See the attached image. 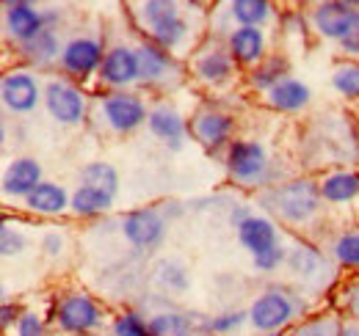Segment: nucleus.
I'll return each mask as SVG.
<instances>
[{
  "label": "nucleus",
  "mask_w": 359,
  "mask_h": 336,
  "mask_svg": "<svg viewBox=\"0 0 359 336\" xmlns=\"http://www.w3.org/2000/svg\"><path fill=\"white\" fill-rule=\"evenodd\" d=\"M320 202H323L320 185H315L313 179H293L279 188H271L269 193L260 196V204L287 223L310 220L320 210Z\"/></svg>",
  "instance_id": "f257e3e1"
},
{
  "label": "nucleus",
  "mask_w": 359,
  "mask_h": 336,
  "mask_svg": "<svg viewBox=\"0 0 359 336\" xmlns=\"http://www.w3.org/2000/svg\"><path fill=\"white\" fill-rule=\"evenodd\" d=\"M299 312L296 298L279 287H271L263 295H257V300L249 309V323L263 331V334H276L279 328H285Z\"/></svg>",
  "instance_id": "f03ea898"
},
{
  "label": "nucleus",
  "mask_w": 359,
  "mask_h": 336,
  "mask_svg": "<svg viewBox=\"0 0 359 336\" xmlns=\"http://www.w3.org/2000/svg\"><path fill=\"white\" fill-rule=\"evenodd\" d=\"M226 171L241 185H257L266 179L269 155L257 141H232L226 146Z\"/></svg>",
  "instance_id": "7ed1b4c3"
},
{
  "label": "nucleus",
  "mask_w": 359,
  "mask_h": 336,
  "mask_svg": "<svg viewBox=\"0 0 359 336\" xmlns=\"http://www.w3.org/2000/svg\"><path fill=\"white\" fill-rule=\"evenodd\" d=\"M55 323L67 334H89L102 323V312L89 295L69 293L64 295L55 306Z\"/></svg>",
  "instance_id": "20e7f679"
},
{
  "label": "nucleus",
  "mask_w": 359,
  "mask_h": 336,
  "mask_svg": "<svg viewBox=\"0 0 359 336\" xmlns=\"http://www.w3.org/2000/svg\"><path fill=\"white\" fill-rule=\"evenodd\" d=\"M102 116L114 132H133L149 119L147 105L141 102V97H135L130 91H111L102 99Z\"/></svg>",
  "instance_id": "39448f33"
},
{
  "label": "nucleus",
  "mask_w": 359,
  "mask_h": 336,
  "mask_svg": "<svg viewBox=\"0 0 359 336\" xmlns=\"http://www.w3.org/2000/svg\"><path fill=\"white\" fill-rule=\"evenodd\" d=\"M122 234L128 237V243L138 251H152L163 243L166 237V220L163 215L152 207L147 210H133L122 218Z\"/></svg>",
  "instance_id": "423d86ee"
},
{
  "label": "nucleus",
  "mask_w": 359,
  "mask_h": 336,
  "mask_svg": "<svg viewBox=\"0 0 359 336\" xmlns=\"http://www.w3.org/2000/svg\"><path fill=\"white\" fill-rule=\"evenodd\" d=\"M357 20H359V8L346 6L343 0H323V3L315 6L313 11L315 31L323 39H334V42H343L351 34V28L357 25Z\"/></svg>",
  "instance_id": "0eeeda50"
},
{
  "label": "nucleus",
  "mask_w": 359,
  "mask_h": 336,
  "mask_svg": "<svg viewBox=\"0 0 359 336\" xmlns=\"http://www.w3.org/2000/svg\"><path fill=\"white\" fill-rule=\"evenodd\" d=\"M45 105L58 125H78L86 113V97L67 80H50L45 88Z\"/></svg>",
  "instance_id": "6e6552de"
},
{
  "label": "nucleus",
  "mask_w": 359,
  "mask_h": 336,
  "mask_svg": "<svg viewBox=\"0 0 359 336\" xmlns=\"http://www.w3.org/2000/svg\"><path fill=\"white\" fill-rule=\"evenodd\" d=\"M102 58H105L102 42L91 36H78L61 50V66L75 78H89L91 72H100Z\"/></svg>",
  "instance_id": "1a4fd4ad"
},
{
  "label": "nucleus",
  "mask_w": 359,
  "mask_h": 336,
  "mask_svg": "<svg viewBox=\"0 0 359 336\" xmlns=\"http://www.w3.org/2000/svg\"><path fill=\"white\" fill-rule=\"evenodd\" d=\"M100 80L114 88H125V85L141 80V66H138V52L133 47L116 44L105 52L102 66H100Z\"/></svg>",
  "instance_id": "9d476101"
},
{
  "label": "nucleus",
  "mask_w": 359,
  "mask_h": 336,
  "mask_svg": "<svg viewBox=\"0 0 359 336\" xmlns=\"http://www.w3.org/2000/svg\"><path fill=\"white\" fill-rule=\"evenodd\" d=\"M0 97L11 113H31L39 105L42 91L31 72H8L0 83Z\"/></svg>",
  "instance_id": "9b49d317"
},
{
  "label": "nucleus",
  "mask_w": 359,
  "mask_h": 336,
  "mask_svg": "<svg viewBox=\"0 0 359 336\" xmlns=\"http://www.w3.org/2000/svg\"><path fill=\"white\" fill-rule=\"evenodd\" d=\"M55 20V14L39 11L34 6H17V8H6L3 14V25H6V36L14 39L17 44L34 39L36 34H42L50 28V22Z\"/></svg>",
  "instance_id": "f8f14e48"
},
{
  "label": "nucleus",
  "mask_w": 359,
  "mask_h": 336,
  "mask_svg": "<svg viewBox=\"0 0 359 336\" xmlns=\"http://www.w3.org/2000/svg\"><path fill=\"white\" fill-rule=\"evenodd\" d=\"M232 127H235V122H232L229 113L205 108V111H199V113L194 116L191 132H194V138H196L205 149H219V146H224L226 141H229Z\"/></svg>",
  "instance_id": "ddd939ff"
},
{
  "label": "nucleus",
  "mask_w": 359,
  "mask_h": 336,
  "mask_svg": "<svg viewBox=\"0 0 359 336\" xmlns=\"http://www.w3.org/2000/svg\"><path fill=\"white\" fill-rule=\"evenodd\" d=\"M42 185V166L34 158H20L3 174V193L8 199H28Z\"/></svg>",
  "instance_id": "4468645a"
},
{
  "label": "nucleus",
  "mask_w": 359,
  "mask_h": 336,
  "mask_svg": "<svg viewBox=\"0 0 359 336\" xmlns=\"http://www.w3.org/2000/svg\"><path fill=\"white\" fill-rule=\"evenodd\" d=\"M235 229H238L241 246L252 253V256H260V253H266L279 246L276 226L271 223L269 218H263V215H249V218H243Z\"/></svg>",
  "instance_id": "2eb2a0df"
},
{
  "label": "nucleus",
  "mask_w": 359,
  "mask_h": 336,
  "mask_svg": "<svg viewBox=\"0 0 359 336\" xmlns=\"http://www.w3.org/2000/svg\"><path fill=\"white\" fill-rule=\"evenodd\" d=\"M226 50L235 58V64L243 66H257L266 58V34L260 28H249V25H238L229 39H226Z\"/></svg>",
  "instance_id": "dca6fc26"
},
{
  "label": "nucleus",
  "mask_w": 359,
  "mask_h": 336,
  "mask_svg": "<svg viewBox=\"0 0 359 336\" xmlns=\"http://www.w3.org/2000/svg\"><path fill=\"white\" fill-rule=\"evenodd\" d=\"M147 125H149V130H152V135L161 138L169 149H175V152L182 149V141H185L188 127H185L182 116H180L175 108H169V105H158V108H152Z\"/></svg>",
  "instance_id": "f3484780"
},
{
  "label": "nucleus",
  "mask_w": 359,
  "mask_h": 336,
  "mask_svg": "<svg viewBox=\"0 0 359 336\" xmlns=\"http://www.w3.org/2000/svg\"><path fill=\"white\" fill-rule=\"evenodd\" d=\"M138 52V66H141V80L144 83H161L169 78V72L175 69V58L169 50L158 47L155 42H144L135 47Z\"/></svg>",
  "instance_id": "a211bd4d"
},
{
  "label": "nucleus",
  "mask_w": 359,
  "mask_h": 336,
  "mask_svg": "<svg viewBox=\"0 0 359 336\" xmlns=\"http://www.w3.org/2000/svg\"><path fill=\"white\" fill-rule=\"evenodd\" d=\"M194 72H196V78H199L202 83L222 85V83H226V80L232 78V72H235V58L229 55V50H226V52L224 50H210V52H205V55L196 58Z\"/></svg>",
  "instance_id": "6ab92c4d"
},
{
  "label": "nucleus",
  "mask_w": 359,
  "mask_h": 336,
  "mask_svg": "<svg viewBox=\"0 0 359 336\" xmlns=\"http://www.w3.org/2000/svg\"><path fill=\"white\" fill-rule=\"evenodd\" d=\"M310 97H313V94H310L307 83L287 78V80L276 83L269 91V105L273 108V111H285V113H293V111H302V108L310 102Z\"/></svg>",
  "instance_id": "aec40b11"
},
{
  "label": "nucleus",
  "mask_w": 359,
  "mask_h": 336,
  "mask_svg": "<svg viewBox=\"0 0 359 336\" xmlns=\"http://www.w3.org/2000/svg\"><path fill=\"white\" fill-rule=\"evenodd\" d=\"M72 196H67V190L55 182H42L28 199H25V207L36 215H58L69 207Z\"/></svg>",
  "instance_id": "412c9836"
},
{
  "label": "nucleus",
  "mask_w": 359,
  "mask_h": 336,
  "mask_svg": "<svg viewBox=\"0 0 359 336\" xmlns=\"http://www.w3.org/2000/svg\"><path fill=\"white\" fill-rule=\"evenodd\" d=\"M320 196H323V202H332V204L354 202L359 196V174H354V171H334V174L323 176Z\"/></svg>",
  "instance_id": "4be33fe9"
},
{
  "label": "nucleus",
  "mask_w": 359,
  "mask_h": 336,
  "mask_svg": "<svg viewBox=\"0 0 359 336\" xmlns=\"http://www.w3.org/2000/svg\"><path fill=\"white\" fill-rule=\"evenodd\" d=\"M135 17H138L141 28H147L152 34L155 28L182 17V8L177 0H141V6L135 8Z\"/></svg>",
  "instance_id": "5701e85b"
},
{
  "label": "nucleus",
  "mask_w": 359,
  "mask_h": 336,
  "mask_svg": "<svg viewBox=\"0 0 359 336\" xmlns=\"http://www.w3.org/2000/svg\"><path fill=\"white\" fill-rule=\"evenodd\" d=\"M69 207L75 215H83V218H91V215H102L114 207V196L100 190V188H89V185H81L75 193H72V202Z\"/></svg>",
  "instance_id": "b1692460"
},
{
  "label": "nucleus",
  "mask_w": 359,
  "mask_h": 336,
  "mask_svg": "<svg viewBox=\"0 0 359 336\" xmlns=\"http://www.w3.org/2000/svg\"><path fill=\"white\" fill-rule=\"evenodd\" d=\"M20 55L36 66H47L58 58V39L53 34V28H45L42 34H36L34 39L20 44Z\"/></svg>",
  "instance_id": "393cba45"
},
{
  "label": "nucleus",
  "mask_w": 359,
  "mask_h": 336,
  "mask_svg": "<svg viewBox=\"0 0 359 336\" xmlns=\"http://www.w3.org/2000/svg\"><path fill=\"white\" fill-rule=\"evenodd\" d=\"M271 0H232L229 3V14L235 22L249 25V28H260L271 20Z\"/></svg>",
  "instance_id": "a878e982"
},
{
  "label": "nucleus",
  "mask_w": 359,
  "mask_h": 336,
  "mask_svg": "<svg viewBox=\"0 0 359 336\" xmlns=\"http://www.w3.org/2000/svg\"><path fill=\"white\" fill-rule=\"evenodd\" d=\"M147 323L152 336H194V320L182 312H158Z\"/></svg>",
  "instance_id": "bb28decb"
},
{
  "label": "nucleus",
  "mask_w": 359,
  "mask_h": 336,
  "mask_svg": "<svg viewBox=\"0 0 359 336\" xmlns=\"http://www.w3.org/2000/svg\"><path fill=\"white\" fill-rule=\"evenodd\" d=\"M249 80H252L255 88H266V91H271L276 83L287 80V61H285V58H279V55L263 58V61L252 69Z\"/></svg>",
  "instance_id": "cd10ccee"
},
{
  "label": "nucleus",
  "mask_w": 359,
  "mask_h": 336,
  "mask_svg": "<svg viewBox=\"0 0 359 336\" xmlns=\"http://www.w3.org/2000/svg\"><path fill=\"white\" fill-rule=\"evenodd\" d=\"M81 182L89 185V188H100V190H105L111 196H116V190H119V174H116V168L111 166V163H102V160L81 168Z\"/></svg>",
  "instance_id": "c85d7f7f"
},
{
  "label": "nucleus",
  "mask_w": 359,
  "mask_h": 336,
  "mask_svg": "<svg viewBox=\"0 0 359 336\" xmlns=\"http://www.w3.org/2000/svg\"><path fill=\"white\" fill-rule=\"evenodd\" d=\"M287 267L296 273V276H302V279H313L318 276V270L323 267V256L310 248V246H304V243H299V246H293L290 251H287Z\"/></svg>",
  "instance_id": "c756f323"
},
{
  "label": "nucleus",
  "mask_w": 359,
  "mask_h": 336,
  "mask_svg": "<svg viewBox=\"0 0 359 336\" xmlns=\"http://www.w3.org/2000/svg\"><path fill=\"white\" fill-rule=\"evenodd\" d=\"M155 281L169 293H185L191 284L185 265H180L177 259H161L155 265Z\"/></svg>",
  "instance_id": "7c9ffc66"
},
{
  "label": "nucleus",
  "mask_w": 359,
  "mask_h": 336,
  "mask_svg": "<svg viewBox=\"0 0 359 336\" xmlns=\"http://www.w3.org/2000/svg\"><path fill=\"white\" fill-rule=\"evenodd\" d=\"M188 34H191L188 20H185V17H177V20L166 22V25L155 28V31L149 34V42H155L158 47H163V50H169V52H175V50H180V47L185 44Z\"/></svg>",
  "instance_id": "2f4dec72"
},
{
  "label": "nucleus",
  "mask_w": 359,
  "mask_h": 336,
  "mask_svg": "<svg viewBox=\"0 0 359 336\" xmlns=\"http://www.w3.org/2000/svg\"><path fill=\"white\" fill-rule=\"evenodd\" d=\"M332 85L337 94H343L348 99H359V64H354V61L337 64L332 72Z\"/></svg>",
  "instance_id": "473e14b6"
},
{
  "label": "nucleus",
  "mask_w": 359,
  "mask_h": 336,
  "mask_svg": "<svg viewBox=\"0 0 359 336\" xmlns=\"http://www.w3.org/2000/svg\"><path fill=\"white\" fill-rule=\"evenodd\" d=\"M334 259L346 267H359V232H348V234H340L337 243H334Z\"/></svg>",
  "instance_id": "72a5a7b5"
},
{
  "label": "nucleus",
  "mask_w": 359,
  "mask_h": 336,
  "mask_svg": "<svg viewBox=\"0 0 359 336\" xmlns=\"http://www.w3.org/2000/svg\"><path fill=\"white\" fill-rule=\"evenodd\" d=\"M114 334L116 336H152V331H149V323H144L141 314L125 312L122 317H116V323H114Z\"/></svg>",
  "instance_id": "f704fd0d"
},
{
  "label": "nucleus",
  "mask_w": 359,
  "mask_h": 336,
  "mask_svg": "<svg viewBox=\"0 0 359 336\" xmlns=\"http://www.w3.org/2000/svg\"><path fill=\"white\" fill-rule=\"evenodd\" d=\"M249 314L246 312H226V314H219V317H210L205 323V331L208 334H229L235 328H241V323L246 320Z\"/></svg>",
  "instance_id": "c9c22d12"
},
{
  "label": "nucleus",
  "mask_w": 359,
  "mask_h": 336,
  "mask_svg": "<svg viewBox=\"0 0 359 336\" xmlns=\"http://www.w3.org/2000/svg\"><path fill=\"white\" fill-rule=\"evenodd\" d=\"M25 246H28L25 234L20 229H11L8 223H3V229H0V251H3V256H17V253L25 251Z\"/></svg>",
  "instance_id": "e433bc0d"
},
{
  "label": "nucleus",
  "mask_w": 359,
  "mask_h": 336,
  "mask_svg": "<svg viewBox=\"0 0 359 336\" xmlns=\"http://www.w3.org/2000/svg\"><path fill=\"white\" fill-rule=\"evenodd\" d=\"M290 336H340V323L337 320H315V323L302 326Z\"/></svg>",
  "instance_id": "4c0bfd02"
},
{
  "label": "nucleus",
  "mask_w": 359,
  "mask_h": 336,
  "mask_svg": "<svg viewBox=\"0 0 359 336\" xmlns=\"http://www.w3.org/2000/svg\"><path fill=\"white\" fill-rule=\"evenodd\" d=\"M287 259V253L282 246H276V248H271V251L260 253V256H252V262H255V267L257 270H263V273H271V270H276L282 262Z\"/></svg>",
  "instance_id": "58836bf2"
},
{
  "label": "nucleus",
  "mask_w": 359,
  "mask_h": 336,
  "mask_svg": "<svg viewBox=\"0 0 359 336\" xmlns=\"http://www.w3.org/2000/svg\"><path fill=\"white\" fill-rule=\"evenodd\" d=\"M17 336H45V326H42L39 314L22 312V317L17 323Z\"/></svg>",
  "instance_id": "ea45409f"
},
{
  "label": "nucleus",
  "mask_w": 359,
  "mask_h": 336,
  "mask_svg": "<svg viewBox=\"0 0 359 336\" xmlns=\"http://www.w3.org/2000/svg\"><path fill=\"white\" fill-rule=\"evenodd\" d=\"M343 306H346V312H348L354 320H359V281H354V284L343 293Z\"/></svg>",
  "instance_id": "a19ab883"
},
{
  "label": "nucleus",
  "mask_w": 359,
  "mask_h": 336,
  "mask_svg": "<svg viewBox=\"0 0 359 336\" xmlns=\"http://www.w3.org/2000/svg\"><path fill=\"white\" fill-rule=\"evenodd\" d=\"M42 251L47 256H58V253L64 251V237L58 234V232H47L45 240H42Z\"/></svg>",
  "instance_id": "79ce46f5"
},
{
  "label": "nucleus",
  "mask_w": 359,
  "mask_h": 336,
  "mask_svg": "<svg viewBox=\"0 0 359 336\" xmlns=\"http://www.w3.org/2000/svg\"><path fill=\"white\" fill-rule=\"evenodd\" d=\"M340 47H343V52H346V55H357L359 58V20H357V25L351 28V34L340 42Z\"/></svg>",
  "instance_id": "37998d69"
},
{
  "label": "nucleus",
  "mask_w": 359,
  "mask_h": 336,
  "mask_svg": "<svg viewBox=\"0 0 359 336\" xmlns=\"http://www.w3.org/2000/svg\"><path fill=\"white\" fill-rule=\"evenodd\" d=\"M20 309L17 306H11V303H6L3 306V317H0V323H3V328H11V323H20Z\"/></svg>",
  "instance_id": "c03bdc74"
},
{
  "label": "nucleus",
  "mask_w": 359,
  "mask_h": 336,
  "mask_svg": "<svg viewBox=\"0 0 359 336\" xmlns=\"http://www.w3.org/2000/svg\"><path fill=\"white\" fill-rule=\"evenodd\" d=\"M340 336H359V320L340 323Z\"/></svg>",
  "instance_id": "a18cd8bd"
},
{
  "label": "nucleus",
  "mask_w": 359,
  "mask_h": 336,
  "mask_svg": "<svg viewBox=\"0 0 359 336\" xmlns=\"http://www.w3.org/2000/svg\"><path fill=\"white\" fill-rule=\"evenodd\" d=\"M17 6H34V0H3V8H17Z\"/></svg>",
  "instance_id": "49530a36"
},
{
  "label": "nucleus",
  "mask_w": 359,
  "mask_h": 336,
  "mask_svg": "<svg viewBox=\"0 0 359 336\" xmlns=\"http://www.w3.org/2000/svg\"><path fill=\"white\" fill-rule=\"evenodd\" d=\"M346 6H354V8H359V0H343Z\"/></svg>",
  "instance_id": "de8ad7c7"
},
{
  "label": "nucleus",
  "mask_w": 359,
  "mask_h": 336,
  "mask_svg": "<svg viewBox=\"0 0 359 336\" xmlns=\"http://www.w3.org/2000/svg\"><path fill=\"white\" fill-rule=\"evenodd\" d=\"M269 336H276V334H269Z\"/></svg>",
  "instance_id": "09e8293b"
}]
</instances>
